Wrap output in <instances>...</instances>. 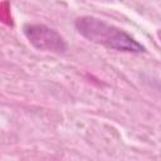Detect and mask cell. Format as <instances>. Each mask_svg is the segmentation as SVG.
<instances>
[{"mask_svg": "<svg viewBox=\"0 0 161 161\" xmlns=\"http://www.w3.org/2000/svg\"><path fill=\"white\" fill-rule=\"evenodd\" d=\"M78 33L87 40L107 49L125 53H143L146 48L133 36L102 19L94 16H80L74 21Z\"/></svg>", "mask_w": 161, "mask_h": 161, "instance_id": "cell-1", "label": "cell"}, {"mask_svg": "<svg viewBox=\"0 0 161 161\" xmlns=\"http://www.w3.org/2000/svg\"><path fill=\"white\" fill-rule=\"evenodd\" d=\"M157 36H158V39H160V42H161V30L157 31Z\"/></svg>", "mask_w": 161, "mask_h": 161, "instance_id": "cell-3", "label": "cell"}, {"mask_svg": "<svg viewBox=\"0 0 161 161\" xmlns=\"http://www.w3.org/2000/svg\"><path fill=\"white\" fill-rule=\"evenodd\" d=\"M23 33L28 42L38 50L63 54L68 50L65 39L54 29L44 24H25Z\"/></svg>", "mask_w": 161, "mask_h": 161, "instance_id": "cell-2", "label": "cell"}]
</instances>
